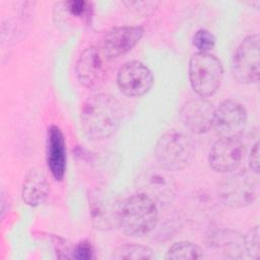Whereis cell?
<instances>
[{
    "instance_id": "cell-15",
    "label": "cell",
    "mask_w": 260,
    "mask_h": 260,
    "mask_svg": "<svg viewBox=\"0 0 260 260\" xmlns=\"http://www.w3.org/2000/svg\"><path fill=\"white\" fill-rule=\"evenodd\" d=\"M66 144L61 129L51 125L48 129L47 140V161L52 176L61 181L66 171Z\"/></svg>"
},
{
    "instance_id": "cell-20",
    "label": "cell",
    "mask_w": 260,
    "mask_h": 260,
    "mask_svg": "<svg viewBox=\"0 0 260 260\" xmlns=\"http://www.w3.org/2000/svg\"><path fill=\"white\" fill-rule=\"evenodd\" d=\"M245 251L252 259L258 260L260 258V233L259 226L252 228L244 237Z\"/></svg>"
},
{
    "instance_id": "cell-21",
    "label": "cell",
    "mask_w": 260,
    "mask_h": 260,
    "mask_svg": "<svg viewBox=\"0 0 260 260\" xmlns=\"http://www.w3.org/2000/svg\"><path fill=\"white\" fill-rule=\"evenodd\" d=\"M193 45L200 53H208L215 45V38L209 30L201 28L194 34Z\"/></svg>"
},
{
    "instance_id": "cell-23",
    "label": "cell",
    "mask_w": 260,
    "mask_h": 260,
    "mask_svg": "<svg viewBox=\"0 0 260 260\" xmlns=\"http://www.w3.org/2000/svg\"><path fill=\"white\" fill-rule=\"evenodd\" d=\"M73 258L79 260H87L93 258V248L88 241L79 242L73 250Z\"/></svg>"
},
{
    "instance_id": "cell-10",
    "label": "cell",
    "mask_w": 260,
    "mask_h": 260,
    "mask_svg": "<svg viewBox=\"0 0 260 260\" xmlns=\"http://www.w3.org/2000/svg\"><path fill=\"white\" fill-rule=\"evenodd\" d=\"M247 111L235 100H225L215 109L213 125L220 138H238L246 128Z\"/></svg>"
},
{
    "instance_id": "cell-7",
    "label": "cell",
    "mask_w": 260,
    "mask_h": 260,
    "mask_svg": "<svg viewBox=\"0 0 260 260\" xmlns=\"http://www.w3.org/2000/svg\"><path fill=\"white\" fill-rule=\"evenodd\" d=\"M136 188L138 193L160 203L170 202L177 192V184L170 171L159 165L141 171L136 178Z\"/></svg>"
},
{
    "instance_id": "cell-12",
    "label": "cell",
    "mask_w": 260,
    "mask_h": 260,
    "mask_svg": "<svg viewBox=\"0 0 260 260\" xmlns=\"http://www.w3.org/2000/svg\"><path fill=\"white\" fill-rule=\"evenodd\" d=\"M244 153L245 147L239 138H219L210 148L208 161L214 171L228 173L238 168Z\"/></svg>"
},
{
    "instance_id": "cell-9",
    "label": "cell",
    "mask_w": 260,
    "mask_h": 260,
    "mask_svg": "<svg viewBox=\"0 0 260 260\" xmlns=\"http://www.w3.org/2000/svg\"><path fill=\"white\" fill-rule=\"evenodd\" d=\"M218 195L222 203L232 208L248 206L256 198L255 181L247 171H239L220 182Z\"/></svg>"
},
{
    "instance_id": "cell-6",
    "label": "cell",
    "mask_w": 260,
    "mask_h": 260,
    "mask_svg": "<svg viewBox=\"0 0 260 260\" xmlns=\"http://www.w3.org/2000/svg\"><path fill=\"white\" fill-rule=\"evenodd\" d=\"M260 38L251 35L244 39L232 59V73L241 83L251 84L259 80Z\"/></svg>"
},
{
    "instance_id": "cell-18",
    "label": "cell",
    "mask_w": 260,
    "mask_h": 260,
    "mask_svg": "<svg viewBox=\"0 0 260 260\" xmlns=\"http://www.w3.org/2000/svg\"><path fill=\"white\" fill-rule=\"evenodd\" d=\"M204 257L203 251L199 246L192 242L181 241L175 243L167 252L166 258L172 260H196Z\"/></svg>"
},
{
    "instance_id": "cell-14",
    "label": "cell",
    "mask_w": 260,
    "mask_h": 260,
    "mask_svg": "<svg viewBox=\"0 0 260 260\" xmlns=\"http://www.w3.org/2000/svg\"><path fill=\"white\" fill-rule=\"evenodd\" d=\"M142 35L143 29L140 26H117L104 36L99 46L109 59L117 58L129 52L140 41Z\"/></svg>"
},
{
    "instance_id": "cell-22",
    "label": "cell",
    "mask_w": 260,
    "mask_h": 260,
    "mask_svg": "<svg viewBox=\"0 0 260 260\" xmlns=\"http://www.w3.org/2000/svg\"><path fill=\"white\" fill-rule=\"evenodd\" d=\"M129 9L138 14H150L158 6L157 1H124L123 2Z\"/></svg>"
},
{
    "instance_id": "cell-5",
    "label": "cell",
    "mask_w": 260,
    "mask_h": 260,
    "mask_svg": "<svg viewBox=\"0 0 260 260\" xmlns=\"http://www.w3.org/2000/svg\"><path fill=\"white\" fill-rule=\"evenodd\" d=\"M124 200L114 192L98 188L89 195L90 218L98 230L108 231L120 225Z\"/></svg>"
},
{
    "instance_id": "cell-2",
    "label": "cell",
    "mask_w": 260,
    "mask_h": 260,
    "mask_svg": "<svg viewBox=\"0 0 260 260\" xmlns=\"http://www.w3.org/2000/svg\"><path fill=\"white\" fill-rule=\"evenodd\" d=\"M157 218L155 201L137 193L124 201L119 228L128 236L141 237L154 229Z\"/></svg>"
},
{
    "instance_id": "cell-1",
    "label": "cell",
    "mask_w": 260,
    "mask_h": 260,
    "mask_svg": "<svg viewBox=\"0 0 260 260\" xmlns=\"http://www.w3.org/2000/svg\"><path fill=\"white\" fill-rule=\"evenodd\" d=\"M123 118L121 104L108 93H95L86 99L80 112L83 133L92 140H102L113 135Z\"/></svg>"
},
{
    "instance_id": "cell-8",
    "label": "cell",
    "mask_w": 260,
    "mask_h": 260,
    "mask_svg": "<svg viewBox=\"0 0 260 260\" xmlns=\"http://www.w3.org/2000/svg\"><path fill=\"white\" fill-rule=\"evenodd\" d=\"M110 60L99 45L86 48L76 63L79 82L88 89L100 88L107 78Z\"/></svg>"
},
{
    "instance_id": "cell-16",
    "label": "cell",
    "mask_w": 260,
    "mask_h": 260,
    "mask_svg": "<svg viewBox=\"0 0 260 260\" xmlns=\"http://www.w3.org/2000/svg\"><path fill=\"white\" fill-rule=\"evenodd\" d=\"M50 184L46 174L40 168H32L26 174L22 188L21 198L29 206L42 204L48 197Z\"/></svg>"
},
{
    "instance_id": "cell-24",
    "label": "cell",
    "mask_w": 260,
    "mask_h": 260,
    "mask_svg": "<svg viewBox=\"0 0 260 260\" xmlns=\"http://www.w3.org/2000/svg\"><path fill=\"white\" fill-rule=\"evenodd\" d=\"M66 9L68 12L76 17L83 16L87 13L88 11V3L85 1L81 0H76V1H68L64 3Z\"/></svg>"
},
{
    "instance_id": "cell-19",
    "label": "cell",
    "mask_w": 260,
    "mask_h": 260,
    "mask_svg": "<svg viewBox=\"0 0 260 260\" xmlns=\"http://www.w3.org/2000/svg\"><path fill=\"white\" fill-rule=\"evenodd\" d=\"M154 257L150 248L138 244H126L119 247L114 255L116 259L126 260H139V259H152Z\"/></svg>"
},
{
    "instance_id": "cell-3",
    "label": "cell",
    "mask_w": 260,
    "mask_h": 260,
    "mask_svg": "<svg viewBox=\"0 0 260 260\" xmlns=\"http://www.w3.org/2000/svg\"><path fill=\"white\" fill-rule=\"evenodd\" d=\"M154 154L158 165L164 169L170 172L181 171L187 168L194 157V142L188 134L172 130L157 140Z\"/></svg>"
},
{
    "instance_id": "cell-17",
    "label": "cell",
    "mask_w": 260,
    "mask_h": 260,
    "mask_svg": "<svg viewBox=\"0 0 260 260\" xmlns=\"http://www.w3.org/2000/svg\"><path fill=\"white\" fill-rule=\"evenodd\" d=\"M211 247L226 258H241L246 253L244 236L231 230H221L211 236Z\"/></svg>"
},
{
    "instance_id": "cell-11",
    "label": "cell",
    "mask_w": 260,
    "mask_h": 260,
    "mask_svg": "<svg viewBox=\"0 0 260 260\" xmlns=\"http://www.w3.org/2000/svg\"><path fill=\"white\" fill-rule=\"evenodd\" d=\"M117 84L125 95L141 96L151 88L153 75L149 68L142 62L129 61L119 69Z\"/></svg>"
},
{
    "instance_id": "cell-13",
    "label": "cell",
    "mask_w": 260,
    "mask_h": 260,
    "mask_svg": "<svg viewBox=\"0 0 260 260\" xmlns=\"http://www.w3.org/2000/svg\"><path fill=\"white\" fill-rule=\"evenodd\" d=\"M215 108L206 98L188 101L181 109V120L190 131L201 134L212 128Z\"/></svg>"
},
{
    "instance_id": "cell-25",
    "label": "cell",
    "mask_w": 260,
    "mask_h": 260,
    "mask_svg": "<svg viewBox=\"0 0 260 260\" xmlns=\"http://www.w3.org/2000/svg\"><path fill=\"white\" fill-rule=\"evenodd\" d=\"M260 159H259V142H256L255 145L252 147L251 153H250V169L253 173L258 174L259 173V168H260Z\"/></svg>"
},
{
    "instance_id": "cell-4",
    "label": "cell",
    "mask_w": 260,
    "mask_h": 260,
    "mask_svg": "<svg viewBox=\"0 0 260 260\" xmlns=\"http://www.w3.org/2000/svg\"><path fill=\"white\" fill-rule=\"evenodd\" d=\"M223 77L221 62L210 53H195L189 61V79L192 88L201 98L213 95Z\"/></svg>"
}]
</instances>
